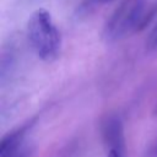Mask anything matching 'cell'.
<instances>
[{
  "mask_svg": "<svg viewBox=\"0 0 157 157\" xmlns=\"http://www.w3.org/2000/svg\"><path fill=\"white\" fill-rule=\"evenodd\" d=\"M27 37L36 55L43 61H53L61 49V36L50 12L43 7L32 12L27 22Z\"/></svg>",
  "mask_w": 157,
  "mask_h": 157,
  "instance_id": "cell-1",
  "label": "cell"
},
{
  "mask_svg": "<svg viewBox=\"0 0 157 157\" xmlns=\"http://www.w3.org/2000/svg\"><path fill=\"white\" fill-rule=\"evenodd\" d=\"M31 150L28 148V147H20L18 150H16L15 152H12V153H10V155H7V156H5V157H31Z\"/></svg>",
  "mask_w": 157,
  "mask_h": 157,
  "instance_id": "cell-6",
  "label": "cell"
},
{
  "mask_svg": "<svg viewBox=\"0 0 157 157\" xmlns=\"http://www.w3.org/2000/svg\"><path fill=\"white\" fill-rule=\"evenodd\" d=\"M107 157H121V155H119L117 151H113V150H110Z\"/></svg>",
  "mask_w": 157,
  "mask_h": 157,
  "instance_id": "cell-7",
  "label": "cell"
},
{
  "mask_svg": "<svg viewBox=\"0 0 157 157\" xmlns=\"http://www.w3.org/2000/svg\"><path fill=\"white\" fill-rule=\"evenodd\" d=\"M146 0H123L108 18L103 28V38L115 42L125 37L141 20Z\"/></svg>",
  "mask_w": 157,
  "mask_h": 157,
  "instance_id": "cell-2",
  "label": "cell"
},
{
  "mask_svg": "<svg viewBox=\"0 0 157 157\" xmlns=\"http://www.w3.org/2000/svg\"><path fill=\"white\" fill-rule=\"evenodd\" d=\"M34 120H31L26 124H23L22 126L17 128L16 130L9 132L7 135H5L0 142V157H5L12 152H15L16 150H18L20 147H22V141L23 137L26 135V132L28 131V129L33 125Z\"/></svg>",
  "mask_w": 157,
  "mask_h": 157,
  "instance_id": "cell-4",
  "label": "cell"
},
{
  "mask_svg": "<svg viewBox=\"0 0 157 157\" xmlns=\"http://www.w3.org/2000/svg\"><path fill=\"white\" fill-rule=\"evenodd\" d=\"M146 48L148 50H156L157 49V23L152 28L151 33L148 34V38L146 42Z\"/></svg>",
  "mask_w": 157,
  "mask_h": 157,
  "instance_id": "cell-5",
  "label": "cell"
},
{
  "mask_svg": "<svg viewBox=\"0 0 157 157\" xmlns=\"http://www.w3.org/2000/svg\"><path fill=\"white\" fill-rule=\"evenodd\" d=\"M101 131L104 142L110 147V150L121 155L125 150V136L120 118L117 115H108L104 118L101 125Z\"/></svg>",
  "mask_w": 157,
  "mask_h": 157,
  "instance_id": "cell-3",
  "label": "cell"
}]
</instances>
